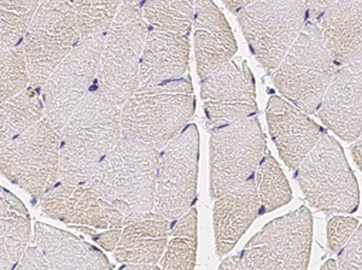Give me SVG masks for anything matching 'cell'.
Wrapping results in <instances>:
<instances>
[{"mask_svg": "<svg viewBox=\"0 0 362 270\" xmlns=\"http://www.w3.org/2000/svg\"><path fill=\"white\" fill-rule=\"evenodd\" d=\"M320 270H338L337 269V263L334 259H329V261H326L322 266H321Z\"/></svg>", "mask_w": 362, "mask_h": 270, "instance_id": "cell-40", "label": "cell"}, {"mask_svg": "<svg viewBox=\"0 0 362 270\" xmlns=\"http://www.w3.org/2000/svg\"><path fill=\"white\" fill-rule=\"evenodd\" d=\"M44 116V102L40 98V90L29 86L20 95L1 102L0 143L4 148L22 133L28 131Z\"/></svg>", "mask_w": 362, "mask_h": 270, "instance_id": "cell-25", "label": "cell"}, {"mask_svg": "<svg viewBox=\"0 0 362 270\" xmlns=\"http://www.w3.org/2000/svg\"><path fill=\"white\" fill-rule=\"evenodd\" d=\"M317 114L341 139L358 140L362 134V61L338 68Z\"/></svg>", "mask_w": 362, "mask_h": 270, "instance_id": "cell-16", "label": "cell"}, {"mask_svg": "<svg viewBox=\"0 0 362 270\" xmlns=\"http://www.w3.org/2000/svg\"><path fill=\"white\" fill-rule=\"evenodd\" d=\"M13 270H51V268L42 250L37 246H30Z\"/></svg>", "mask_w": 362, "mask_h": 270, "instance_id": "cell-35", "label": "cell"}, {"mask_svg": "<svg viewBox=\"0 0 362 270\" xmlns=\"http://www.w3.org/2000/svg\"><path fill=\"white\" fill-rule=\"evenodd\" d=\"M194 54L201 80L232 61L238 49L223 11L213 1L194 3Z\"/></svg>", "mask_w": 362, "mask_h": 270, "instance_id": "cell-18", "label": "cell"}, {"mask_svg": "<svg viewBox=\"0 0 362 270\" xmlns=\"http://www.w3.org/2000/svg\"><path fill=\"white\" fill-rule=\"evenodd\" d=\"M351 153L354 157L355 163L362 172V140H356L354 145L351 146Z\"/></svg>", "mask_w": 362, "mask_h": 270, "instance_id": "cell-37", "label": "cell"}, {"mask_svg": "<svg viewBox=\"0 0 362 270\" xmlns=\"http://www.w3.org/2000/svg\"><path fill=\"white\" fill-rule=\"evenodd\" d=\"M358 220L353 217L334 216L331 217L327 223V239L329 246L334 252L339 251L349 242L350 237L358 228Z\"/></svg>", "mask_w": 362, "mask_h": 270, "instance_id": "cell-32", "label": "cell"}, {"mask_svg": "<svg viewBox=\"0 0 362 270\" xmlns=\"http://www.w3.org/2000/svg\"><path fill=\"white\" fill-rule=\"evenodd\" d=\"M338 270H362V225L338 252Z\"/></svg>", "mask_w": 362, "mask_h": 270, "instance_id": "cell-33", "label": "cell"}, {"mask_svg": "<svg viewBox=\"0 0 362 270\" xmlns=\"http://www.w3.org/2000/svg\"><path fill=\"white\" fill-rule=\"evenodd\" d=\"M266 114L272 139L281 160L288 168L296 170L325 131L303 111L276 95L268 100Z\"/></svg>", "mask_w": 362, "mask_h": 270, "instance_id": "cell-17", "label": "cell"}, {"mask_svg": "<svg viewBox=\"0 0 362 270\" xmlns=\"http://www.w3.org/2000/svg\"><path fill=\"white\" fill-rule=\"evenodd\" d=\"M259 215L261 206L254 177L215 201L213 223L218 257H223L233 250L239 239Z\"/></svg>", "mask_w": 362, "mask_h": 270, "instance_id": "cell-21", "label": "cell"}, {"mask_svg": "<svg viewBox=\"0 0 362 270\" xmlns=\"http://www.w3.org/2000/svg\"><path fill=\"white\" fill-rule=\"evenodd\" d=\"M254 179L259 193L261 215L279 209L291 201L293 192L288 179L271 152L264 153Z\"/></svg>", "mask_w": 362, "mask_h": 270, "instance_id": "cell-28", "label": "cell"}, {"mask_svg": "<svg viewBox=\"0 0 362 270\" xmlns=\"http://www.w3.org/2000/svg\"><path fill=\"white\" fill-rule=\"evenodd\" d=\"M209 131V192L216 201L254 177L267 148L256 116Z\"/></svg>", "mask_w": 362, "mask_h": 270, "instance_id": "cell-9", "label": "cell"}, {"mask_svg": "<svg viewBox=\"0 0 362 270\" xmlns=\"http://www.w3.org/2000/svg\"><path fill=\"white\" fill-rule=\"evenodd\" d=\"M201 98L209 131L257 114L254 75L245 61H230L203 78Z\"/></svg>", "mask_w": 362, "mask_h": 270, "instance_id": "cell-14", "label": "cell"}, {"mask_svg": "<svg viewBox=\"0 0 362 270\" xmlns=\"http://www.w3.org/2000/svg\"><path fill=\"white\" fill-rule=\"evenodd\" d=\"M140 6L148 30L189 37L194 28V1H143Z\"/></svg>", "mask_w": 362, "mask_h": 270, "instance_id": "cell-27", "label": "cell"}, {"mask_svg": "<svg viewBox=\"0 0 362 270\" xmlns=\"http://www.w3.org/2000/svg\"><path fill=\"white\" fill-rule=\"evenodd\" d=\"M44 215L71 228L95 230L124 228V216L90 184L58 182L40 203Z\"/></svg>", "mask_w": 362, "mask_h": 270, "instance_id": "cell-15", "label": "cell"}, {"mask_svg": "<svg viewBox=\"0 0 362 270\" xmlns=\"http://www.w3.org/2000/svg\"><path fill=\"white\" fill-rule=\"evenodd\" d=\"M197 254V211L172 222L169 242L160 261L162 270H194Z\"/></svg>", "mask_w": 362, "mask_h": 270, "instance_id": "cell-26", "label": "cell"}, {"mask_svg": "<svg viewBox=\"0 0 362 270\" xmlns=\"http://www.w3.org/2000/svg\"><path fill=\"white\" fill-rule=\"evenodd\" d=\"M170 228L172 222L155 211L124 218L122 234L114 251L116 261L134 266L160 263Z\"/></svg>", "mask_w": 362, "mask_h": 270, "instance_id": "cell-20", "label": "cell"}, {"mask_svg": "<svg viewBox=\"0 0 362 270\" xmlns=\"http://www.w3.org/2000/svg\"><path fill=\"white\" fill-rule=\"evenodd\" d=\"M337 66L317 25L307 20L300 37L272 75L280 95L305 114H317Z\"/></svg>", "mask_w": 362, "mask_h": 270, "instance_id": "cell-5", "label": "cell"}, {"mask_svg": "<svg viewBox=\"0 0 362 270\" xmlns=\"http://www.w3.org/2000/svg\"><path fill=\"white\" fill-rule=\"evenodd\" d=\"M0 169L33 203L42 201L59 182L61 135L42 119L1 148Z\"/></svg>", "mask_w": 362, "mask_h": 270, "instance_id": "cell-8", "label": "cell"}, {"mask_svg": "<svg viewBox=\"0 0 362 270\" xmlns=\"http://www.w3.org/2000/svg\"><path fill=\"white\" fill-rule=\"evenodd\" d=\"M1 85H0V102L16 97L30 86L28 61L25 57L23 45L1 52Z\"/></svg>", "mask_w": 362, "mask_h": 270, "instance_id": "cell-31", "label": "cell"}, {"mask_svg": "<svg viewBox=\"0 0 362 270\" xmlns=\"http://www.w3.org/2000/svg\"><path fill=\"white\" fill-rule=\"evenodd\" d=\"M74 230L87 234V235L92 237L99 246H102L105 251H115L116 246L119 244L121 234H122V228H119V230H104V232L90 230V228H83V227H76Z\"/></svg>", "mask_w": 362, "mask_h": 270, "instance_id": "cell-34", "label": "cell"}, {"mask_svg": "<svg viewBox=\"0 0 362 270\" xmlns=\"http://www.w3.org/2000/svg\"><path fill=\"white\" fill-rule=\"evenodd\" d=\"M337 68L362 61V1H329L314 20Z\"/></svg>", "mask_w": 362, "mask_h": 270, "instance_id": "cell-19", "label": "cell"}, {"mask_svg": "<svg viewBox=\"0 0 362 270\" xmlns=\"http://www.w3.org/2000/svg\"><path fill=\"white\" fill-rule=\"evenodd\" d=\"M199 131L189 124L160 152L155 213L175 221L192 209L197 199Z\"/></svg>", "mask_w": 362, "mask_h": 270, "instance_id": "cell-12", "label": "cell"}, {"mask_svg": "<svg viewBox=\"0 0 362 270\" xmlns=\"http://www.w3.org/2000/svg\"><path fill=\"white\" fill-rule=\"evenodd\" d=\"M0 192L1 270H13L28 250L30 218L25 204L15 194L4 187Z\"/></svg>", "mask_w": 362, "mask_h": 270, "instance_id": "cell-24", "label": "cell"}, {"mask_svg": "<svg viewBox=\"0 0 362 270\" xmlns=\"http://www.w3.org/2000/svg\"><path fill=\"white\" fill-rule=\"evenodd\" d=\"M121 138V109L93 85L61 133L59 182H88Z\"/></svg>", "mask_w": 362, "mask_h": 270, "instance_id": "cell-1", "label": "cell"}, {"mask_svg": "<svg viewBox=\"0 0 362 270\" xmlns=\"http://www.w3.org/2000/svg\"><path fill=\"white\" fill-rule=\"evenodd\" d=\"M39 1H0V46L1 52L21 45L32 25Z\"/></svg>", "mask_w": 362, "mask_h": 270, "instance_id": "cell-29", "label": "cell"}, {"mask_svg": "<svg viewBox=\"0 0 362 270\" xmlns=\"http://www.w3.org/2000/svg\"><path fill=\"white\" fill-rule=\"evenodd\" d=\"M358 139L362 140V134H361V136H360V138H358Z\"/></svg>", "mask_w": 362, "mask_h": 270, "instance_id": "cell-41", "label": "cell"}, {"mask_svg": "<svg viewBox=\"0 0 362 270\" xmlns=\"http://www.w3.org/2000/svg\"><path fill=\"white\" fill-rule=\"evenodd\" d=\"M295 179L309 204L326 213H354L360 194L356 177L341 145L324 133L300 167Z\"/></svg>", "mask_w": 362, "mask_h": 270, "instance_id": "cell-6", "label": "cell"}, {"mask_svg": "<svg viewBox=\"0 0 362 270\" xmlns=\"http://www.w3.org/2000/svg\"><path fill=\"white\" fill-rule=\"evenodd\" d=\"M160 150L122 136L87 184L127 217L155 210Z\"/></svg>", "mask_w": 362, "mask_h": 270, "instance_id": "cell-2", "label": "cell"}, {"mask_svg": "<svg viewBox=\"0 0 362 270\" xmlns=\"http://www.w3.org/2000/svg\"><path fill=\"white\" fill-rule=\"evenodd\" d=\"M218 270H247L240 256H230L223 259Z\"/></svg>", "mask_w": 362, "mask_h": 270, "instance_id": "cell-36", "label": "cell"}, {"mask_svg": "<svg viewBox=\"0 0 362 270\" xmlns=\"http://www.w3.org/2000/svg\"><path fill=\"white\" fill-rule=\"evenodd\" d=\"M249 3H250V1H240V0H237V1H223V5L230 10V13L238 15L247 5H249Z\"/></svg>", "mask_w": 362, "mask_h": 270, "instance_id": "cell-38", "label": "cell"}, {"mask_svg": "<svg viewBox=\"0 0 362 270\" xmlns=\"http://www.w3.org/2000/svg\"><path fill=\"white\" fill-rule=\"evenodd\" d=\"M119 270H162L160 266L157 264H148V266H134V264H124V266H121Z\"/></svg>", "mask_w": 362, "mask_h": 270, "instance_id": "cell-39", "label": "cell"}, {"mask_svg": "<svg viewBox=\"0 0 362 270\" xmlns=\"http://www.w3.org/2000/svg\"><path fill=\"white\" fill-rule=\"evenodd\" d=\"M189 61V37L148 30L140 61L139 87L184 78Z\"/></svg>", "mask_w": 362, "mask_h": 270, "instance_id": "cell-23", "label": "cell"}, {"mask_svg": "<svg viewBox=\"0 0 362 270\" xmlns=\"http://www.w3.org/2000/svg\"><path fill=\"white\" fill-rule=\"evenodd\" d=\"M196 97L189 75L153 86L138 87L121 110L122 136L162 150L194 117Z\"/></svg>", "mask_w": 362, "mask_h": 270, "instance_id": "cell-3", "label": "cell"}, {"mask_svg": "<svg viewBox=\"0 0 362 270\" xmlns=\"http://www.w3.org/2000/svg\"><path fill=\"white\" fill-rule=\"evenodd\" d=\"M121 5L122 1H73L75 23L81 40L105 35Z\"/></svg>", "mask_w": 362, "mask_h": 270, "instance_id": "cell-30", "label": "cell"}, {"mask_svg": "<svg viewBox=\"0 0 362 270\" xmlns=\"http://www.w3.org/2000/svg\"><path fill=\"white\" fill-rule=\"evenodd\" d=\"M148 28L139 1H122L104 37L95 87L119 107L139 87V68Z\"/></svg>", "mask_w": 362, "mask_h": 270, "instance_id": "cell-4", "label": "cell"}, {"mask_svg": "<svg viewBox=\"0 0 362 270\" xmlns=\"http://www.w3.org/2000/svg\"><path fill=\"white\" fill-rule=\"evenodd\" d=\"M308 20L305 1H250L238 22L266 74H274Z\"/></svg>", "mask_w": 362, "mask_h": 270, "instance_id": "cell-7", "label": "cell"}, {"mask_svg": "<svg viewBox=\"0 0 362 270\" xmlns=\"http://www.w3.org/2000/svg\"><path fill=\"white\" fill-rule=\"evenodd\" d=\"M105 35L80 40L42 88L44 119L59 135L95 85Z\"/></svg>", "mask_w": 362, "mask_h": 270, "instance_id": "cell-13", "label": "cell"}, {"mask_svg": "<svg viewBox=\"0 0 362 270\" xmlns=\"http://www.w3.org/2000/svg\"><path fill=\"white\" fill-rule=\"evenodd\" d=\"M81 40L71 3L44 1L22 42L30 86L42 92L49 76Z\"/></svg>", "mask_w": 362, "mask_h": 270, "instance_id": "cell-11", "label": "cell"}, {"mask_svg": "<svg viewBox=\"0 0 362 270\" xmlns=\"http://www.w3.org/2000/svg\"><path fill=\"white\" fill-rule=\"evenodd\" d=\"M313 217L307 206L264 225L240 254L247 270H307Z\"/></svg>", "mask_w": 362, "mask_h": 270, "instance_id": "cell-10", "label": "cell"}, {"mask_svg": "<svg viewBox=\"0 0 362 270\" xmlns=\"http://www.w3.org/2000/svg\"><path fill=\"white\" fill-rule=\"evenodd\" d=\"M34 242L51 270H112L107 256L74 234L37 222Z\"/></svg>", "mask_w": 362, "mask_h": 270, "instance_id": "cell-22", "label": "cell"}]
</instances>
